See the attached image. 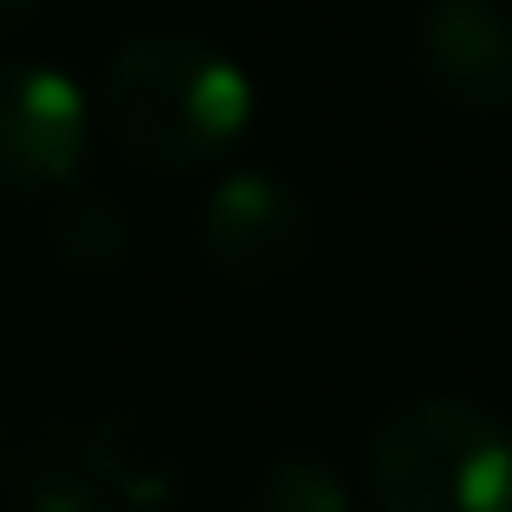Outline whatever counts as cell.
<instances>
[{"mask_svg": "<svg viewBox=\"0 0 512 512\" xmlns=\"http://www.w3.org/2000/svg\"><path fill=\"white\" fill-rule=\"evenodd\" d=\"M312 247V214L292 182L266 169H234L208 188L201 208V253L214 260V273L240 279V286H273Z\"/></svg>", "mask_w": 512, "mask_h": 512, "instance_id": "277c9868", "label": "cell"}, {"mask_svg": "<svg viewBox=\"0 0 512 512\" xmlns=\"http://www.w3.org/2000/svg\"><path fill=\"white\" fill-rule=\"evenodd\" d=\"M91 156V104L72 72L0 59V195H52Z\"/></svg>", "mask_w": 512, "mask_h": 512, "instance_id": "3957f363", "label": "cell"}, {"mask_svg": "<svg viewBox=\"0 0 512 512\" xmlns=\"http://www.w3.org/2000/svg\"><path fill=\"white\" fill-rule=\"evenodd\" d=\"M415 59L454 111H512V0H435L415 26Z\"/></svg>", "mask_w": 512, "mask_h": 512, "instance_id": "5b68a950", "label": "cell"}, {"mask_svg": "<svg viewBox=\"0 0 512 512\" xmlns=\"http://www.w3.org/2000/svg\"><path fill=\"white\" fill-rule=\"evenodd\" d=\"M124 512H182V506H124Z\"/></svg>", "mask_w": 512, "mask_h": 512, "instance_id": "30bf717a", "label": "cell"}, {"mask_svg": "<svg viewBox=\"0 0 512 512\" xmlns=\"http://www.w3.org/2000/svg\"><path fill=\"white\" fill-rule=\"evenodd\" d=\"M33 13H39V0H0V39L20 33V26L33 20Z\"/></svg>", "mask_w": 512, "mask_h": 512, "instance_id": "9c48e42d", "label": "cell"}, {"mask_svg": "<svg viewBox=\"0 0 512 512\" xmlns=\"http://www.w3.org/2000/svg\"><path fill=\"white\" fill-rule=\"evenodd\" d=\"M98 111L111 143L143 169H214L253 130V78L234 52L195 33H137L111 52L98 78Z\"/></svg>", "mask_w": 512, "mask_h": 512, "instance_id": "6da1fadb", "label": "cell"}, {"mask_svg": "<svg viewBox=\"0 0 512 512\" xmlns=\"http://www.w3.org/2000/svg\"><path fill=\"white\" fill-rule=\"evenodd\" d=\"M124 240L130 234L111 195H65L59 214H52V247L78 273H104L111 260H124Z\"/></svg>", "mask_w": 512, "mask_h": 512, "instance_id": "8992f818", "label": "cell"}, {"mask_svg": "<svg viewBox=\"0 0 512 512\" xmlns=\"http://www.w3.org/2000/svg\"><path fill=\"white\" fill-rule=\"evenodd\" d=\"M26 512H117L111 493L91 480V467H46V474L26 487Z\"/></svg>", "mask_w": 512, "mask_h": 512, "instance_id": "ba28073f", "label": "cell"}, {"mask_svg": "<svg viewBox=\"0 0 512 512\" xmlns=\"http://www.w3.org/2000/svg\"><path fill=\"white\" fill-rule=\"evenodd\" d=\"M253 512H357L338 467L318 454H279L253 487Z\"/></svg>", "mask_w": 512, "mask_h": 512, "instance_id": "52a82bcc", "label": "cell"}, {"mask_svg": "<svg viewBox=\"0 0 512 512\" xmlns=\"http://www.w3.org/2000/svg\"><path fill=\"white\" fill-rule=\"evenodd\" d=\"M376 512H512V428L467 396L389 409L363 454Z\"/></svg>", "mask_w": 512, "mask_h": 512, "instance_id": "7a4b0ae2", "label": "cell"}]
</instances>
